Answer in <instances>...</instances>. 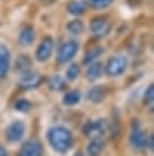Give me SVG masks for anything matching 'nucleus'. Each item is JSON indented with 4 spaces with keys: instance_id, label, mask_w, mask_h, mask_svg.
<instances>
[{
    "instance_id": "nucleus-1",
    "label": "nucleus",
    "mask_w": 154,
    "mask_h": 156,
    "mask_svg": "<svg viewBox=\"0 0 154 156\" xmlns=\"http://www.w3.org/2000/svg\"><path fill=\"white\" fill-rule=\"evenodd\" d=\"M47 139L51 148L58 153H65L72 148L74 135L68 128L65 126H53L47 132Z\"/></svg>"
},
{
    "instance_id": "nucleus-2",
    "label": "nucleus",
    "mask_w": 154,
    "mask_h": 156,
    "mask_svg": "<svg viewBox=\"0 0 154 156\" xmlns=\"http://www.w3.org/2000/svg\"><path fill=\"white\" fill-rule=\"evenodd\" d=\"M127 66H129L127 58L125 55L118 54V55H113L108 60L106 66L103 67V71L108 77H120L127 70Z\"/></svg>"
},
{
    "instance_id": "nucleus-3",
    "label": "nucleus",
    "mask_w": 154,
    "mask_h": 156,
    "mask_svg": "<svg viewBox=\"0 0 154 156\" xmlns=\"http://www.w3.org/2000/svg\"><path fill=\"white\" fill-rule=\"evenodd\" d=\"M109 129V123L106 119H96V121H88L82 128L84 135L88 138H102Z\"/></svg>"
},
{
    "instance_id": "nucleus-4",
    "label": "nucleus",
    "mask_w": 154,
    "mask_h": 156,
    "mask_svg": "<svg viewBox=\"0 0 154 156\" xmlns=\"http://www.w3.org/2000/svg\"><path fill=\"white\" fill-rule=\"evenodd\" d=\"M78 51H79V43L78 41H75V40L65 41L58 48L57 62L58 64H67V62H69L77 55Z\"/></svg>"
},
{
    "instance_id": "nucleus-5",
    "label": "nucleus",
    "mask_w": 154,
    "mask_h": 156,
    "mask_svg": "<svg viewBox=\"0 0 154 156\" xmlns=\"http://www.w3.org/2000/svg\"><path fill=\"white\" fill-rule=\"evenodd\" d=\"M136 125L132 126V132H130V145L133 146L134 149H137V151H143V149H147L149 146V138L150 135H147L146 132L143 131L142 128L139 126V122L136 121Z\"/></svg>"
},
{
    "instance_id": "nucleus-6",
    "label": "nucleus",
    "mask_w": 154,
    "mask_h": 156,
    "mask_svg": "<svg viewBox=\"0 0 154 156\" xmlns=\"http://www.w3.org/2000/svg\"><path fill=\"white\" fill-rule=\"evenodd\" d=\"M53 51H54V38L50 37V36H45L36 50V60L38 62L48 61L51 55H53Z\"/></svg>"
},
{
    "instance_id": "nucleus-7",
    "label": "nucleus",
    "mask_w": 154,
    "mask_h": 156,
    "mask_svg": "<svg viewBox=\"0 0 154 156\" xmlns=\"http://www.w3.org/2000/svg\"><path fill=\"white\" fill-rule=\"evenodd\" d=\"M110 21L106 16H98L93 17L91 21V31L95 37H105L110 31Z\"/></svg>"
},
{
    "instance_id": "nucleus-8",
    "label": "nucleus",
    "mask_w": 154,
    "mask_h": 156,
    "mask_svg": "<svg viewBox=\"0 0 154 156\" xmlns=\"http://www.w3.org/2000/svg\"><path fill=\"white\" fill-rule=\"evenodd\" d=\"M43 75L38 74L37 71L30 70L26 71L23 74H20V81H19V85L24 90H31V88H37L43 82Z\"/></svg>"
},
{
    "instance_id": "nucleus-9",
    "label": "nucleus",
    "mask_w": 154,
    "mask_h": 156,
    "mask_svg": "<svg viewBox=\"0 0 154 156\" xmlns=\"http://www.w3.org/2000/svg\"><path fill=\"white\" fill-rule=\"evenodd\" d=\"M44 148L38 139H30L21 145L17 156H43Z\"/></svg>"
},
{
    "instance_id": "nucleus-10",
    "label": "nucleus",
    "mask_w": 154,
    "mask_h": 156,
    "mask_svg": "<svg viewBox=\"0 0 154 156\" xmlns=\"http://www.w3.org/2000/svg\"><path fill=\"white\" fill-rule=\"evenodd\" d=\"M26 133V125L23 121H14L6 128V138L9 142H19Z\"/></svg>"
},
{
    "instance_id": "nucleus-11",
    "label": "nucleus",
    "mask_w": 154,
    "mask_h": 156,
    "mask_svg": "<svg viewBox=\"0 0 154 156\" xmlns=\"http://www.w3.org/2000/svg\"><path fill=\"white\" fill-rule=\"evenodd\" d=\"M17 40H19V44L23 45V47L31 45L34 43V40H36V30H34V27L30 24H24L19 31Z\"/></svg>"
},
{
    "instance_id": "nucleus-12",
    "label": "nucleus",
    "mask_w": 154,
    "mask_h": 156,
    "mask_svg": "<svg viewBox=\"0 0 154 156\" xmlns=\"http://www.w3.org/2000/svg\"><path fill=\"white\" fill-rule=\"evenodd\" d=\"M10 50L4 44H0V80H3L10 70Z\"/></svg>"
},
{
    "instance_id": "nucleus-13",
    "label": "nucleus",
    "mask_w": 154,
    "mask_h": 156,
    "mask_svg": "<svg viewBox=\"0 0 154 156\" xmlns=\"http://www.w3.org/2000/svg\"><path fill=\"white\" fill-rule=\"evenodd\" d=\"M86 9H88V2L86 0H72L67 6L68 13L72 14V16H82L86 12Z\"/></svg>"
},
{
    "instance_id": "nucleus-14",
    "label": "nucleus",
    "mask_w": 154,
    "mask_h": 156,
    "mask_svg": "<svg viewBox=\"0 0 154 156\" xmlns=\"http://www.w3.org/2000/svg\"><path fill=\"white\" fill-rule=\"evenodd\" d=\"M88 99H89L92 104H101L105 101L106 98V90L105 87H101V85H96V87H92L89 91H88Z\"/></svg>"
},
{
    "instance_id": "nucleus-15",
    "label": "nucleus",
    "mask_w": 154,
    "mask_h": 156,
    "mask_svg": "<svg viewBox=\"0 0 154 156\" xmlns=\"http://www.w3.org/2000/svg\"><path fill=\"white\" fill-rule=\"evenodd\" d=\"M105 149V140L102 138H93L88 146H86V153L89 156H99Z\"/></svg>"
},
{
    "instance_id": "nucleus-16",
    "label": "nucleus",
    "mask_w": 154,
    "mask_h": 156,
    "mask_svg": "<svg viewBox=\"0 0 154 156\" xmlns=\"http://www.w3.org/2000/svg\"><path fill=\"white\" fill-rule=\"evenodd\" d=\"M103 74V64L102 62H92L88 66V71H86V80L88 81H96L98 78H101Z\"/></svg>"
},
{
    "instance_id": "nucleus-17",
    "label": "nucleus",
    "mask_w": 154,
    "mask_h": 156,
    "mask_svg": "<svg viewBox=\"0 0 154 156\" xmlns=\"http://www.w3.org/2000/svg\"><path fill=\"white\" fill-rule=\"evenodd\" d=\"M30 70H33L31 68V58H30L29 55H26V54H21L16 61V71L19 74H23V73L30 71Z\"/></svg>"
},
{
    "instance_id": "nucleus-18",
    "label": "nucleus",
    "mask_w": 154,
    "mask_h": 156,
    "mask_svg": "<svg viewBox=\"0 0 154 156\" xmlns=\"http://www.w3.org/2000/svg\"><path fill=\"white\" fill-rule=\"evenodd\" d=\"M103 51H105V50H103V47H101V45H96V47L91 48L89 51L85 54V57H84V64L89 66V64L95 62L98 58H99L102 54H103Z\"/></svg>"
},
{
    "instance_id": "nucleus-19",
    "label": "nucleus",
    "mask_w": 154,
    "mask_h": 156,
    "mask_svg": "<svg viewBox=\"0 0 154 156\" xmlns=\"http://www.w3.org/2000/svg\"><path fill=\"white\" fill-rule=\"evenodd\" d=\"M67 30H68L69 34H72V36H81L84 33V30H85V24H84V21L79 20V19H75V20H71L67 24Z\"/></svg>"
},
{
    "instance_id": "nucleus-20",
    "label": "nucleus",
    "mask_w": 154,
    "mask_h": 156,
    "mask_svg": "<svg viewBox=\"0 0 154 156\" xmlns=\"http://www.w3.org/2000/svg\"><path fill=\"white\" fill-rule=\"evenodd\" d=\"M79 101H81V92H79L78 90L68 91V92L64 95V98H62L64 105H68V107H74V105H77Z\"/></svg>"
},
{
    "instance_id": "nucleus-21",
    "label": "nucleus",
    "mask_w": 154,
    "mask_h": 156,
    "mask_svg": "<svg viewBox=\"0 0 154 156\" xmlns=\"http://www.w3.org/2000/svg\"><path fill=\"white\" fill-rule=\"evenodd\" d=\"M48 87L51 91H62L67 88V81L61 75H54L48 80Z\"/></svg>"
},
{
    "instance_id": "nucleus-22",
    "label": "nucleus",
    "mask_w": 154,
    "mask_h": 156,
    "mask_svg": "<svg viewBox=\"0 0 154 156\" xmlns=\"http://www.w3.org/2000/svg\"><path fill=\"white\" fill-rule=\"evenodd\" d=\"M79 74H81V67L74 62V64H71V66L67 68L65 77H67V80H68V81H75V80L79 77Z\"/></svg>"
},
{
    "instance_id": "nucleus-23",
    "label": "nucleus",
    "mask_w": 154,
    "mask_h": 156,
    "mask_svg": "<svg viewBox=\"0 0 154 156\" xmlns=\"http://www.w3.org/2000/svg\"><path fill=\"white\" fill-rule=\"evenodd\" d=\"M113 2H115V0H89V2H88V4H89L91 7L96 9V10H103V9L109 7Z\"/></svg>"
},
{
    "instance_id": "nucleus-24",
    "label": "nucleus",
    "mask_w": 154,
    "mask_h": 156,
    "mask_svg": "<svg viewBox=\"0 0 154 156\" xmlns=\"http://www.w3.org/2000/svg\"><path fill=\"white\" fill-rule=\"evenodd\" d=\"M143 101L146 105H153L154 102V85L150 84V85L147 87L146 92H144V97H143Z\"/></svg>"
},
{
    "instance_id": "nucleus-25",
    "label": "nucleus",
    "mask_w": 154,
    "mask_h": 156,
    "mask_svg": "<svg viewBox=\"0 0 154 156\" xmlns=\"http://www.w3.org/2000/svg\"><path fill=\"white\" fill-rule=\"evenodd\" d=\"M14 108L20 112H29L31 109V104L27 99H17L16 104H14Z\"/></svg>"
},
{
    "instance_id": "nucleus-26",
    "label": "nucleus",
    "mask_w": 154,
    "mask_h": 156,
    "mask_svg": "<svg viewBox=\"0 0 154 156\" xmlns=\"http://www.w3.org/2000/svg\"><path fill=\"white\" fill-rule=\"evenodd\" d=\"M153 148H154V136L150 135V138H149V146H147V149L153 151Z\"/></svg>"
},
{
    "instance_id": "nucleus-27",
    "label": "nucleus",
    "mask_w": 154,
    "mask_h": 156,
    "mask_svg": "<svg viewBox=\"0 0 154 156\" xmlns=\"http://www.w3.org/2000/svg\"><path fill=\"white\" fill-rule=\"evenodd\" d=\"M0 156H9L6 148H4V146H2V145H0Z\"/></svg>"
},
{
    "instance_id": "nucleus-28",
    "label": "nucleus",
    "mask_w": 154,
    "mask_h": 156,
    "mask_svg": "<svg viewBox=\"0 0 154 156\" xmlns=\"http://www.w3.org/2000/svg\"><path fill=\"white\" fill-rule=\"evenodd\" d=\"M74 156H85V155H84V152H81V151H78V152L75 153Z\"/></svg>"
}]
</instances>
